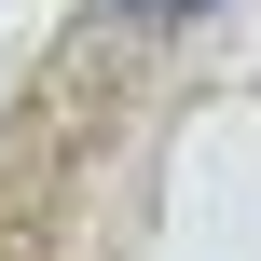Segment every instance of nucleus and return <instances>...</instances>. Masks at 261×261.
<instances>
[{
	"mask_svg": "<svg viewBox=\"0 0 261 261\" xmlns=\"http://www.w3.org/2000/svg\"><path fill=\"white\" fill-rule=\"evenodd\" d=\"M124 14H138V28H179V14H206V0H124Z\"/></svg>",
	"mask_w": 261,
	"mask_h": 261,
	"instance_id": "f257e3e1",
	"label": "nucleus"
}]
</instances>
